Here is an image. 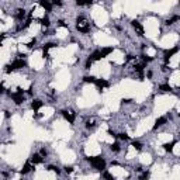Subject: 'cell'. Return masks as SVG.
Here are the masks:
<instances>
[{"label": "cell", "instance_id": "3957f363", "mask_svg": "<svg viewBox=\"0 0 180 180\" xmlns=\"http://www.w3.org/2000/svg\"><path fill=\"white\" fill-rule=\"evenodd\" d=\"M132 28L135 30V32H137V35H139V37H144V34H145V30H144V27H142V24L139 23L138 20H132Z\"/></svg>", "mask_w": 180, "mask_h": 180}, {"label": "cell", "instance_id": "8992f818", "mask_svg": "<svg viewBox=\"0 0 180 180\" xmlns=\"http://www.w3.org/2000/svg\"><path fill=\"white\" fill-rule=\"evenodd\" d=\"M14 17L17 20H20V21H23V20L27 17V12H25L24 8H17L14 12Z\"/></svg>", "mask_w": 180, "mask_h": 180}, {"label": "cell", "instance_id": "ac0fdd59", "mask_svg": "<svg viewBox=\"0 0 180 180\" xmlns=\"http://www.w3.org/2000/svg\"><path fill=\"white\" fill-rule=\"evenodd\" d=\"M65 172H66V173H72V172H73V168H70V166L68 168V166H66V168H65Z\"/></svg>", "mask_w": 180, "mask_h": 180}, {"label": "cell", "instance_id": "5bb4252c", "mask_svg": "<svg viewBox=\"0 0 180 180\" xmlns=\"http://www.w3.org/2000/svg\"><path fill=\"white\" fill-rule=\"evenodd\" d=\"M173 145H175V142H170V144H165V145H163V149H165L166 152H172V151H173Z\"/></svg>", "mask_w": 180, "mask_h": 180}, {"label": "cell", "instance_id": "30bf717a", "mask_svg": "<svg viewBox=\"0 0 180 180\" xmlns=\"http://www.w3.org/2000/svg\"><path fill=\"white\" fill-rule=\"evenodd\" d=\"M159 89H161L162 93H170V92H172V87H170L169 84H161Z\"/></svg>", "mask_w": 180, "mask_h": 180}, {"label": "cell", "instance_id": "277c9868", "mask_svg": "<svg viewBox=\"0 0 180 180\" xmlns=\"http://www.w3.org/2000/svg\"><path fill=\"white\" fill-rule=\"evenodd\" d=\"M61 113H62V115H63V118L69 124H72L73 121H75V113H73L72 110H63V111H61Z\"/></svg>", "mask_w": 180, "mask_h": 180}, {"label": "cell", "instance_id": "e0dca14e", "mask_svg": "<svg viewBox=\"0 0 180 180\" xmlns=\"http://www.w3.org/2000/svg\"><path fill=\"white\" fill-rule=\"evenodd\" d=\"M101 177H106V179H114V176L110 175V173H107V172H104L103 175H101Z\"/></svg>", "mask_w": 180, "mask_h": 180}, {"label": "cell", "instance_id": "5b68a950", "mask_svg": "<svg viewBox=\"0 0 180 180\" xmlns=\"http://www.w3.org/2000/svg\"><path fill=\"white\" fill-rule=\"evenodd\" d=\"M30 161L34 163V165H38V163H42L44 162V156H42L41 153H32L30 158Z\"/></svg>", "mask_w": 180, "mask_h": 180}, {"label": "cell", "instance_id": "d6986e66", "mask_svg": "<svg viewBox=\"0 0 180 180\" xmlns=\"http://www.w3.org/2000/svg\"><path fill=\"white\" fill-rule=\"evenodd\" d=\"M179 4H180V0H179Z\"/></svg>", "mask_w": 180, "mask_h": 180}, {"label": "cell", "instance_id": "9a60e30c", "mask_svg": "<svg viewBox=\"0 0 180 180\" xmlns=\"http://www.w3.org/2000/svg\"><path fill=\"white\" fill-rule=\"evenodd\" d=\"M132 146H134L137 151H141L142 149V144L139 141H134V142H132Z\"/></svg>", "mask_w": 180, "mask_h": 180}, {"label": "cell", "instance_id": "4fadbf2b", "mask_svg": "<svg viewBox=\"0 0 180 180\" xmlns=\"http://www.w3.org/2000/svg\"><path fill=\"white\" fill-rule=\"evenodd\" d=\"M96 77L94 76H84L83 77V82H86V83H96Z\"/></svg>", "mask_w": 180, "mask_h": 180}, {"label": "cell", "instance_id": "7a4b0ae2", "mask_svg": "<svg viewBox=\"0 0 180 180\" xmlns=\"http://www.w3.org/2000/svg\"><path fill=\"white\" fill-rule=\"evenodd\" d=\"M87 161H89V163L94 169H97V170H104V169H106V161H104V158L92 156V158H89Z\"/></svg>", "mask_w": 180, "mask_h": 180}, {"label": "cell", "instance_id": "9c48e42d", "mask_svg": "<svg viewBox=\"0 0 180 180\" xmlns=\"http://www.w3.org/2000/svg\"><path fill=\"white\" fill-rule=\"evenodd\" d=\"M42 106H44V103H42L41 100H38V99H35V100H32V101H31V108H32L34 111H38L39 108L42 107Z\"/></svg>", "mask_w": 180, "mask_h": 180}, {"label": "cell", "instance_id": "2e32d148", "mask_svg": "<svg viewBox=\"0 0 180 180\" xmlns=\"http://www.w3.org/2000/svg\"><path fill=\"white\" fill-rule=\"evenodd\" d=\"M117 137H118L120 139H123V141H127V139H128V135H127V134H124V132H121V134H118V135H117Z\"/></svg>", "mask_w": 180, "mask_h": 180}, {"label": "cell", "instance_id": "6da1fadb", "mask_svg": "<svg viewBox=\"0 0 180 180\" xmlns=\"http://www.w3.org/2000/svg\"><path fill=\"white\" fill-rule=\"evenodd\" d=\"M76 30L82 34H87L90 31V24H89L87 19L84 15H79L76 19Z\"/></svg>", "mask_w": 180, "mask_h": 180}, {"label": "cell", "instance_id": "52a82bcc", "mask_svg": "<svg viewBox=\"0 0 180 180\" xmlns=\"http://www.w3.org/2000/svg\"><path fill=\"white\" fill-rule=\"evenodd\" d=\"M39 6H41L44 10H46V12L49 13L51 10H52V6H54V4L51 3V0H39Z\"/></svg>", "mask_w": 180, "mask_h": 180}, {"label": "cell", "instance_id": "7c38bea8", "mask_svg": "<svg viewBox=\"0 0 180 180\" xmlns=\"http://www.w3.org/2000/svg\"><path fill=\"white\" fill-rule=\"evenodd\" d=\"M110 149L113 151V152H120V149H121V148H120V144L118 142H114V144H111V146H110Z\"/></svg>", "mask_w": 180, "mask_h": 180}, {"label": "cell", "instance_id": "ba28073f", "mask_svg": "<svg viewBox=\"0 0 180 180\" xmlns=\"http://www.w3.org/2000/svg\"><path fill=\"white\" fill-rule=\"evenodd\" d=\"M166 123H168V117H159V118H158L156 121H155L153 130H158V128H161V127H163Z\"/></svg>", "mask_w": 180, "mask_h": 180}, {"label": "cell", "instance_id": "8fae6325", "mask_svg": "<svg viewBox=\"0 0 180 180\" xmlns=\"http://www.w3.org/2000/svg\"><path fill=\"white\" fill-rule=\"evenodd\" d=\"M97 124H96V118H90V120H87V123H86V128H94Z\"/></svg>", "mask_w": 180, "mask_h": 180}]
</instances>
